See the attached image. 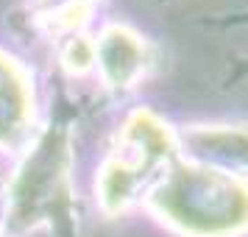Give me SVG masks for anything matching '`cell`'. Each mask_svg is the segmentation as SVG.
Segmentation results:
<instances>
[{"mask_svg":"<svg viewBox=\"0 0 248 237\" xmlns=\"http://www.w3.org/2000/svg\"><path fill=\"white\" fill-rule=\"evenodd\" d=\"M151 204L195 237H232L248 229V184L203 165H176L154 190Z\"/></svg>","mask_w":248,"mask_h":237,"instance_id":"1","label":"cell"},{"mask_svg":"<svg viewBox=\"0 0 248 237\" xmlns=\"http://www.w3.org/2000/svg\"><path fill=\"white\" fill-rule=\"evenodd\" d=\"M173 154V134L156 114L137 112L125 123L120 145L101 170V201L109 212H120L134 198L137 184L159 162Z\"/></svg>","mask_w":248,"mask_h":237,"instance_id":"2","label":"cell"},{"mask_svg":"<svg viewBox=\"0 0 248 237\" xmlns=\"http://www.w3.org/2000/svg\"><path fill=\"white\" fill-rule=\"evenodd\" d=\"M95 59L106 81L114 87H128L142 73V64H145L142 42L128 28H120V25H112L103 31L101 42L95 45Z\"/></svg>","mask_w":248,"mask_h":237,"instance_id":"3","label":"cell"},{"mask_svg":"<svg viewBox=\"0 0 248 237\" xmlns=\"http://www.w3.org/2000/svg\"><path fill=\"white\" fill-rule=\"evenodd\" d=\"M31 114V95L23 73L12 64V59L0 53V142H14L25 131Z\"/></svg>","mask_w":248,"mask_h":237,"instance_id":"4","label":"cell"},{"mask_svg":"<svg viewBox=\"0 0 248 237\" xmlns=\"http://www.w3.org/2000/svg\"><path fill=\"white\" fill-rule=\"evenodd\" d=\"M209 148L217 157L246 159L248 162V134H243V131H212L209 134Z\"/></svg>","mask_w":248,"mask_h":237,"instance_id":"5","label":"cell"},{"mask_svg":"<svg viewBox=\"0 0 248 237\" xmlns=\"http://www.w3.org/2000/svg\"><path fill=\"white\" fill-rule=\"evenodd\" d=\"M92 62H95V45L87 42L84 36L70 39V45L64 47V64L73 73H84V70H90Z\"/></svg>","mask_w":248,"mask_h":237,"instance_id":"6","label":"cell"}]
</instances>
